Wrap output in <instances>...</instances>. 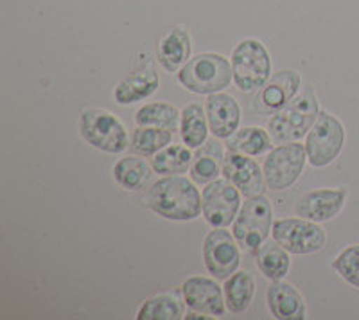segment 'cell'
<instances>
[{"instance_id":"cell-1","label":"cell","mask_w":359,"mask_h":320,"mask_svg":"<svg viewBox=\"0 0 359 320\" xmlns=\"http://www.w3.org/2000/svg\"><path fill=\"white\" fill-rule=\"evenodd\" d=\"M192 178L168 175L147 189L144 206L172 222H189L201 214V194Z\"/></svg>"},{"instance_id":"cell-2","label":"cell","mask_w":359,"mask_h":320,"mask_svg":"<svg viewBox=\"0 0 359 320\" xmlns=\"http://www.w3.org/2000/svg\"><path fill=\"white\" fill-rule=\"evenodd\" d=\"M233 79L232 65L224 56L203 53L189 60L178 72V81L194 94H216Z\"/></svg>"},{"instance_id":"cell-3","label":"cell","mask_w":359,"mask_h":320,"mask_svg":"<svg viewBox=\"0 0 359 320\" xmlns=\"http://www.w3.org/2000/svg\"><path fill=\"white\" fill-rule=\"evenodd\" d=\"M318 115V101L311 92L294 95L286 107L275 112L273 117L268 121L269 135L278 144L297 142L309 133Z\"/></svg>"},{"instance_id":"cell-4","label":"cell","mask_w":359,"mask_h":320,"mask_svg":"<svg viewBox=\"0 0 359 320\" xmlns=\"http://www.w3.org/2000/svg\"><path fill=\"white\" fill-rule=\"evenodd\" d=\"M233 83L241 92L261 91L271 74V60L259 40L239 41L232 53Z\"/></svg>"},{"instance_id":"cell-5","label":"cell","mask_w":359,"mask_h":320,"mask_svg":"<svg viewBox=\"0 0 359 320\" xmlns=\"http://www.w3.org/2000/svg\"><path fill=\"white\" fill-rule=\"evenodd\" d=\"M79 133L86 144L104 153H121L128 148V132L114 114L90 108L79 117Z\"/></svg>"},{"instance_id":"cell-6","label":"cell","mask_w":359,"mask_h":320,"mask_svg":"<svg viewBox=\"0 0 359 320\" xmlns=\"http://www.w3.org/2000/svg\"><path fill=\"white\" fill-rule=\"evenodd\" d=\"M345 144V128L341 121L329 112H320L318 119L307 133V162L313 168H325L332 164Z\"/></svg>"},{"instance_id":"cell-7","label":"cell","mask_w":359,"mask_h":320,"mask_svg":"<svg viewBox=\"0 0 359 320\" xmlns=\"http://www.w3.org/2000/svg\"><path fill=\"white\" fill-rule=\"evenodd\" d=\"M271 223H273V211L269 206V200L259 194L245 201V206L233 220L232 234L243 248L259 251V246L271 232Z\"/></svg>"},{"instance_id":"cell-8","label":"cell","mask_w":359,"mask_h":320,"mask_svg":"<svg viewBox=\"0 0 359 320\" xmlns=\"http://www.w3.org/2000/svg\"><path fill=\"white\" fill-rule=\"evenodd\" d=\"M307 162L306 144L286 142L266 155L262 173L264 182L271 191H284L300 178Z\"/></svg>"},{"instance_id":"cell-9","label":"cell","mask_w":359,"mask_h":320,"mask_svg":"<svg viewBox=\"0 0 359 320\" xmlns=\"http://www.w3.org/2000/svg\"><path fill=\"white\" fill-rule=\"evenodd\" d=\"M273 239L290 254L304 255L320 252L325 246V230L306 218L278 220L271 227Z\"/></svg>"},{"instance_id":"cell-10","label":"cell","mask_w":359,"mask_h":320,"mask_svg":"<svg viewBox=\"0 0 359 320\" xmlns=\"http://www.w3.org/2000/svg\"><path fill=\"white\" fill-rule=\"evenodd\" d=\"M241 211V191L229 180H214L201 193V214L212 227H229Z\"/></svg>"},{"instance_id":"cell-11","label":"cell","mask_w":359,"mask_h":320,"mask_svg":"<svg viewBox=\"0 0 359 320\" xmlns=\"http://www.w3.org/2000/svg\"><path fill=\"white\" fill-rule=\"evenodd\" d=\"M205 267L216 279H229L236 274L241 263V254L236 245L233 234L223 230V227H214L203 243Z\"/></svg>"},{"instance_id":"cell-12","label":"cell","mask_w":359,"mask_h":320,"mask_svg":"<svg viewBox=\"0 0 359 320\" xmlns=\"http://www.w3.org/2000/svg\"><path fill=\"white\" fill-rule=\"evenodd\" d=\"M221 175L229 182H232L241 194L246 198H253L262 194L264 189V173L259 168V164L248 155L243 153L229 152L223 159V168Z\"/></svg>"},{"instance_id":"cell-13","label":"cell","mask_w":359,"mask_h":320,"mask_svg":"<svg viewBox=\"0 0 359 320\" xmlns=\"http://www.w3.org/2000/svg\"><path fill=\"white\" fill-rule=\"evenodd\" d=\"M182 295L191 312L210 316H223L226 312L224 292L219 284L208 277H191L182 284Z\"/></svg>"},{"instance_id":"cell-14","label":"cell","mask_w":359,"mask_h":320,"mask_svg":"<svg viewBox=\"0 0 359 320\" xmlns=\"http://www.w3.org/2000/svg\"><path fill=\"white\" fill-rule=\"evenodd\" d=\"M347 191L345 189H318L298 198L294 213L311 222L323 223L341 213L345 206Z\"/></svg>"},{"instance_id":"cell-15","label":"cell","mask_w":359,"mask_h":320,"mask_svg":"<svg viewBox=\"0 0 359 320\" xmlns=\"http://www.w3.org/2000/svg\"><path fill=\"white\" fill-rule=\"evenodd\" d=\"M300 85H302V78L297 70H278L277 74H273V78H269L264 83V86L255 98L259 112L275 114L282 107H286L297 95Z\"/></svg>"},{"instance_id":"cell-16","label":"cell","mask_w":359,"mask_h":320,"mask_svg":"<svg viewBox=\"0 0 359 320\" xmlns=\"http://www.w3.org/2000/svg\"><path fill=\"white\" fill-rule=\"evenodd\" d=\"M208 128L217 139H229L241 123V108L229 94H210L205 103Z\"/></svg>"},{"instance_id":"cell-17","label":"cell","mask_w":359,"mask_h":320,"mask_svg":"<svg viewBox=\"0 0 359 320\" xmlns=\"http://www.w3.org/2000/svg\"><path fill=\"white\" fill-rule=\"evenodd\" d=\"M268 308L271 315L278 320H302L306 319V302L297 288L284 281H273L269 284Z\"/></svg>"},{"instance_id":"cell-18","label":"cell","mask_w":359,"mask_h":320,"mask_svg":"<svg viewBox=\"0 0 359 320\" xmlns=\"http://www.w3.org/2000/svg\"><path fill=\"white\" fill-rule=\"evenodd\" d=\"M191 36L184 27H172L163 34L156 47V60L168 72H176L189 62Z\"/></svg>"},{"instance_id":"cell-19","label":"cell","mask_w":359,"mask_h":320,"mask_svg":"<svg viewBox=\"0 0 359 320\" xmlns=\"http://www.w3.org/2000/svg\"><path fill=\"white\" fill-rule=\"evenodd\" d=\"M158 85L160 79L151 65L137 67L128 78H124L115 86V101L118 105L137 103V101H142V99L149 98L153 92H156Z\"/></svg>"},{"instance_id":"cell-20","label":"cell","mask_w":359,"mask_h":320,"mask_svg":"<svg viewBox=\"0 0 359 320\" xmlns=\"http://www.w3.org/2000/svg\"><path fill=\"white\" fill-rule=\"evenodd\" d=\"M223 149H221V144L214 140H207L203 144V148L194 155L191 164V178L196 184H210V182L217 180V177L221 175L219 160H223Z\"/></svg>"},{"instance_id":"cell-21","label":"cell","mask_w":359,"mask_h":320,"mask_svg":"<svg viewBox=\"0 0 359 320\" xmlns=\"http://www.w3.org/2000/svg\"><path fill=\"white\" fill-rule=\"evenodd\" d=\"M224 302L232 313H245L255 295V281L248 272H236L224 279Z\"/></svg>"},{"instance_id":"cell-22","label":"cell","mask_w":359,"mask_h":320,"mask_svg":"<svg viewBox=\"0 0 359 320\" xmlns=\"http://www.w3.org/2000/svg\"><path fill=\"white\" fill-rule=\"evenodd\" d=\"M151 169L144 159L124 156L114 166V178L126 191H140L151 180Z\"/></svg>"},{"instance_id":"cell-23","label":"cell","mask_w":359,"mask_h":320,"mask_svg":"<svg viewBox=\"0 0 359 320\" xmlns=\"http://www.w3.org/2000/svg\"><path fill=\"white\" fill-rule=\"evenodd\" d=\"M208 121L207 114L200 105H189L182 112V119H180V133L185 146L191 149L201 148L207 142L208 135Z\"/></svg>"},{"instance_id":"cell-24","label":"cell","mask_w":359,"mask_h":320,"mask_svg":"<svg viewBox=\"0 0 359 320\" xmlns=\"http://www.w3.org/2000/svg\"><path fill=\"white\" fill-rule=\"evenodd\" d=\"M229 152L243 153L248 156H259L271 149V135L262 128L248 126L236 130L226 140Z\"/></svg>"},{"instance_id":"cell-25","label":"cell","mask_w":359,"mask_h":320,"mask_svg":"<svg viewBox=\"0 0 359 320\" xmlns=\"http://www.w3.org/2000/svg\"><path fill=\"white\" fill-rule=\"evenodd\" d=\"M290 252L282 248L277 241H266L259 246L257 254V267L259 270L268 277L269 281H278L287 274L291 267Z\"/></svg>"},{"instance_id":"cell-26","label":"cell","mask_w":359,"mask_h":320,"mask_svg":"<svg viewBox=\"0 0 359 320\" xmlns=\"http://www.w3.org/2000/svg\"><path fill=\"white\" fill-rule=\"evenodd\" d=\"M191 148L184 146V144H172V146H165L160 149L155 156L151 159L153 171L158 175H180L191 169L192 164Z\"/></svg>"},{"instance_id":"cell-27","label":"cell","mask_w":359,"mask_h":320,"mask_svg":"<svg viewBox=\"0 0 359 320\" xmlns=\"http://www.w3.org/2000/svg\"><path fill=\"white\" fill-rule=\"evenodd\" d=\"M180 119L182 114L178 108L168 103H149L139 108V112L135 114V123L139 126H153V128H163V130H178Z\"/></svg>"},{"instance_id":"cell-28","label":"cell","mask_w":359,"mask_h":320,"mask_svg":"<svg viewBox=\"0 0 359 320\" xmlns=\"http://www.w3.org/2000/svg\"><path fill=\"white\" fill-rule=\"evenodd\" d=\"M172 132L163 128L139 126L131 135V149L140 156H155L160 149L171 144Z\"/></svg>"},{"instance_id":"cell-29","label":"cell","mask_w":359,"mask_h":320,"mask_svg":"<svg viewBox=\"0 0 359 320\" xmlns=\"http://www.w3.org/2000/svg\"><path fill=\"white\" fill-rule=\"evenodd\" d=\"M184 315V308L178 299L169 293L153 295L137 312V320H178Z\"/></svg>"},{"instance_id":"cell-30","label":"cell","mask_w":359,"mask_h":320,"mask_svg":"<svg viewBox=\"0 0 359 320\" xmlns=\"http://www.w3.org/2000/svg\"><path fill=\"white\" fill-rule=\"evenodd\" d=\"M332 268L343 281L359 288V245H351L339 252Z\"/></svg>"}]
</instances>
